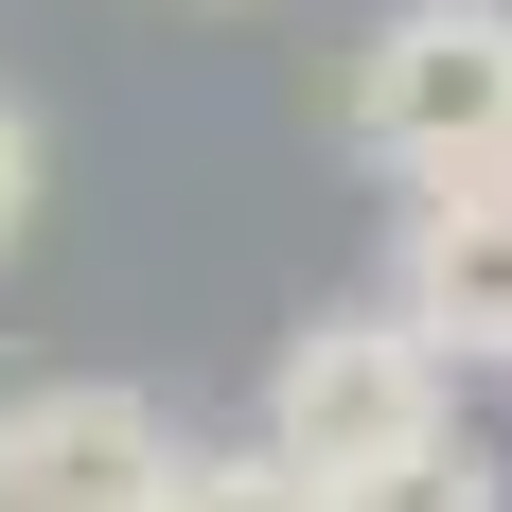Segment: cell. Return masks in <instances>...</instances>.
Wrapping results in <instances>:
<instances>
[{"label": "cell", "mask_w": 512, "mask_h": 512, "mask_svg": "<svg viewBox=\"0 0 512 512\" xmlns=\"http://www.w3.org/2000/svg\"><path fill=\"white\" fill-rule=\"evenodd\" d=\"M336 142L371 177H495L512 159V0H407V18H371L354 89H336Z\"/></svg>", "instance_id": "cell-1"}, {"label": "cell", "mask_w": 512, "mask_h": 512, "mask_svg": "<svg viewBox=\"0 0 512 512\" xmlns=\"http://www.w3.org/2000/svg\"><path fill=\"white\" fill-rule=\"evenodd\" d=\"M424 424H460V371L424 354L389 301H336V318H301V336L265 354V442L301 477H354V460H389V442H424Z\"/></svg>", "instance_id": "cell-2"}, {"label": "cell", "mask_w": 512, "mask_h": 512, "mask_svg": "<svg viewBox=\"0 0 512 512\" xmlns=\"http://www.w3.org/2000/svg\"><path fill=\"white\" fill-rule=\"evenodd\" d=\"M159 477H177L159 389H106V371L0 389V512H159Z\"/></svg>", "instance_id": "cell-3"}, {"label": "cell", "mask_w": 512, "mask_h": 512, "mask_svg": "<svg viewBox=\"0 0 512 512\" xmlns=\"http://www.w3.org/2000/svg\"><path fill=\"white\" fill-rule=\"evenodd\" d=\"M389 318H407L442 371H512V159L495 177H407Z\"/></svg>", "instance_id": "cell-4"}, {"label": "cell", "mask_w": 512, "mask_h": 512, "mask_svg": "<svg viewBox=\"0 0 512 512\" xmlns=\"http://www.w3.org/2000/svg\"><path fill=\"white\" fill-rule=\"evenodd\" d=\"M318 512H512V495H495V460H477L460 424H424V442H389V460L318 477Z\"/></svg>", "instance_id": "cell-5"}, {"label": "cell", "mask_w": 512, "mask_h": 512, "mask_svg": "<svg viewBox=\"0 0 512 512\" xmlns=\"http://www.w3.org/2000/svg\"><path fill=\"white\" fill-rule=\"evenodd\" d=\"M159 512H318V477L283 460V442H177V477H159Z\"/></svg>", "instance_id": "cell-6"}, {"label": "cell", "mask_w": 512, "mask_h": 512, "mask_svg": "<svg viewBox=\"0 0 512 512\" xmlns=\"http://www.w3.org/2000/svg\"><path fill=\"white\" fill-rule=\"evenodd\" d=\"M18 230H36V124L0 106V248H18Z\"/></svg>", "instance_id": "cell-7"}]
</instances>
